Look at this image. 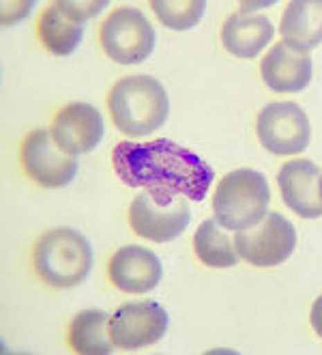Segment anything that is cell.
<instances>
[{
    "label": "cell",
    "mask_w": 322,
    "mask_h": 355,
    "mask_svg": "<svg viewBox=\"0 0 322 355\" xmlns=\"http://www.w3.org/2000/svg\"><path fill=\"white\" fill-rule=\"evenodd\" d=\"M50 134L58 149L67 155H82L91 153L101 142L105 134V125L101 112L91 103H69L56 112Z\"/></svg>",
    "instance_id": "11"
},
{
    "label": "cell",
    "mask_w": 322,
    "mask_h": 355,
    "mask_svg": "<svg viewBox=\"0 0 322 355\" xmlns=\"http://www.w3.org/2000/svg\"><path fill=\"white\" fill-rule=\"evenodd\" d=\"M35 274L54 288H71L86 280L93 267V248L73 228H54L35 245Z\"/></svg>",
    "instance_id": "3"
},
{
    "label": "cell",
    "mask_w": 322,
    "mask_h": 355,
    "mask_svg": "<svg viewBox=\"0 0 322 355\" xmlns=\"http://www.w3.org/2000/svg\"><path fill=\"white\" fill-rule=\"evenodd\" d=\"M234 248L243 261L256 267H275L294 252L296 231L284 216L271 211L256 226L236 233Z\"/></svg>",
    "instance_id": "8"
},
{
    "label": "cell",
    "mask_w": 322,
    "mask_h": 355,
    "mask_svg": "<svg viewBox=\"0 0 322 355\" xmlns=\"http://www.w3.org/2000/svg\"><path fill=\"white\" fill-rule=\"evenodd\" d=\"M56 5L80 24H84L86 19L95 17L103 7H107L105 0H89V3H78V0H58Z\"/></svg>",
    "instance_id": "21"
},
{
    "label": "cell",
    "mask_w": 322,
    "mask_h": 355,
    "mask_svg": "<svg viewBox=\"0 0 322 355\" xmlns=\"http://www.w3.org/2000/svg\"><path fill=\"white\" fill-rule=\"evenodd\" d=\"M320 179H322V171L310 159H294L284 164L277 175V185L279 192H282L284 205L305 220L320 218L322 216Z\"/></svg>",
    "instance_id": "12"
},
{
    "label": "cell",
    "mask_w": 322,
    "mask_h": 355,
    "mask_svg": "<svg viewBox=\"0 0 322 355\" xmlns=\"http://www.w3.org/2000/svg\"><path fill=\"white\" fill-rule=\"evenodd\" d=\"M271 202V190L262 173L251 168H239L228 173L213 198L215 220L228 231H247L267 214Z\"/></svg>",
    "instance_id": "4"
},
{
    "label": "cell",
    "mask_w": 322,
    "mask_h": 355,
    "mask_svg": "<svg viewBox=\"0 0 322 355\" xmlns=\"http://www.w3.org/2000/svg\"><path fill=\"white\" fill-rule=\"evenodd\" d=\"M193 252L196 257L213 269H226L239 261L234 243L220 228L217 220H206L193 235Z\"/></svg>",
    "instance_id": "19"
},
{
    "label": "cell",
    "mask_w": 322,
    "mask_h": 355,
    "mask_svg": "<svg viewBox=\"0 0 322 355\" xmlns=\"http://www.w3.org/2000/svg\"><path fill=\"white\" fill-rule=\"evenodd\" d=\"M112 166L129 187H159L193 202L204 200L215 179V171L200 155L168 138L123 140L112 151Z\"/></svg>",
    "instance_id": "1"
},
{
    "label": "cell",
    "mask_w": 322,
    "mask_h": 355,
    "mask_svg": "<svg viewBox=\"0 0 322 355\" xmlns=\"http://www.w3.org/2000/svg\"><path fill=\"white\" fill-rule=\"evenodd\" d=\"M320 198H322V179H320Z\"/></svg>",
    "instance_id": "23"
},
{
    "label": "cell",
    "mask_w": 322,
    "mask_h": 355,
    "mask_svg": "<svg viewBox=\"0 0 322 355\" xmlns=\"http://www.w3.org/2000/svg\"><path fill=\"white\" fill-rule=\"evenodd\" d=\"M107 276L125 293H148L159 284L163 269L157 254L148 248L125 245L110 259Z\"/></svg>",
    "instance_id": "13"
},
{
    "label": "cell",
    "mask_w": 322,
    "mask_h": 355,
    "mask_svg": "<svg viewBox=\"0 0 322 355\" xmlns=\"http://www.w3.org/2000/svg\"><path fill=\"white\" fill-rule=\"evenodd\" d=\"M312 58L290 50L286 44H277L260 62L265 85L273 93H298L312 82Z\"/></svg>",
    "instance_id": "14"
},
{
    "label": "cell",
    "mask_w": 322,
    "mask_h": 355,
    "mask_svg": "<svg viewBox=\"0 0 322 355\" xmlns=\"http://www.w3.org/2000/svg\"><path fill=\"white\" fill-rule=\"evenodd\" d=\"M150 7L163 26L172 31H189L202 19L206 3L204 0H153Z\"/></svg>",
    "instance_id": "20"
},
{
    "label": "cell",
    "mask_w": 322,
    "mask_h": 355,
    "mask_svg": "<svg viewBox=\"0 0 322 355\" xmlns=\"http://www.w3.org/2000/svg\"><path fill=\"white\" fill-rule=\"evenodd\" d=\"M273 33L271 19L265 15H230L222 28V44L234 56L253 58L271 44Z\"/></svg>",
    "instance_id": "16"
},
{
    "label": "cell",
    "mask_w": 322,
    "mask_h": 355,
    "mask_svg": "<svg viewBox=\"0 0 322 355\" xmlns=\"http://www.w3.org/2000/svg\"><path fill=\"white\" fill-rule=\"evenodd\" d=\"M256 134L273 155H296L310 147L312 128L305 110L294 101H273L258 114Z\"/></svg>",
    "instance_id": "7"
},
{
    "label": "cell",
    "mask_w": 322,
    "mask_h": 355,
    "mask_svg": "<svg viewBox=\"0 0 322 355\" xmlns=\"http://www.w3.org/2000/svg\"><path fill=\"white\" fill-rule=\"evenodd\" d=\"M19 162L24 173L43 187H64L78 173L75 157L60 151L48 130H37L24 138Z\"/></svg>",
    "instance_id": "9"
},
{
    "label": "cell",
    "mask_w": 322,
    "mask_h": 355,
    "mask_svg": "<svg viewBox=\"0 0 322 355\" xmlns=\"http://www.w3.org/2000/svg\"><path fill=\"white\" fill-rule=\"evenodd\" d=\"M279 33L284 44L301 54L322 44V0H292L288 3Z\"/></svg>",
    "instance_id": "15"
},
{
    "label": "cell",
    "mask_w": 322,
    "mask_h": 355,
    "mask_svg": "<svg viewBox=\"0 0 322 355\" xmlns=\"http://www.w3.org/2000/svg\"><path fill=\"white\" fill-rule=\"evenodd\" d=\"M103 52L120 65H140L155 50V28L134 7H118L101 24Z\"/></svg>",
    "instance_id": "6"
},
{
    "label": "cell",
    "mask_w": 322,
    "mask_h": 355,
    "mask_svg": "<svg viewBox=\"0 0 322 355\" xmlns=\"http://www.w3.org/2000/svg\"><path fill=\"white\" fill-rule=\"evenodd\" d=\"M191 222V209L185 196L150 187L134 198L129 207V226L150 241L166 243L185 233Z\"/></svg>",
    "instance_id": "5"
},
{
    "label": "cell",
    "mask_w": 322,
    "mask_h": 355,
    "mask_svg": "<svg viewBox=\"0 0 322 355\" xmlns=\"http://www.w3.org/2000/svg\"><path fill=\"white\" fill-rule=\"evenodd\" d=\"M310 321H312V327L318 336L322 338V295L314 302L312 306V315H310Z\"/></svg>",
    "instance_id": "22"
},
{
    "label": "cell",
    "mask_w": 322,
    "mask_h": 355,
    "mask_svg": "<svg viewBox=\"0 0 322 355\" xmlns=\"http://www.w3.org/2000/svg\"><path fill=\"white\" fill-rule=\"evenodd\" d=\"M37 35L41 39L43 48H48L52 54L69 56L80 46L82 35H84V24L75 22V19L69 17L56 3H52L39 17Z\"/></svg>",
    "instance_id": "18"
},
{
    "label": "cell",
    "mask_w": 322,
    "mask_h": 355,
    "mask_svg": "<svg viewBox=\"0 0 322 355\" xmlns=\"http://www.w3.org/2000/svg\"><path fill=\"white\" fill-rule=\"evenodd\" d=\"M67 343L75 353L82 355H107L112 353V338H110V315L103 310H84L73 317Z\"/></svg>",
    "instance_id": "17"
},
{
    "label": "cell",
    "mask_w": 322,
    "mask_h": 355,
    "mask_svg": "<svg viewBox=\"0 0 322 355\" xmlns=\"http://www.w3.org/2000/svg\"><path fill=\"white\" fill-rule=\"evenodd\" d=\"M170 325L168 310L157 302H134L110 317V338L118 349H144L159 343Z\"/></svg>",
    "instance_id": "10"
},
{
    "label": "cell",
    "mask_w": 322,
    "mask_h": 355,
    "mask_svg": "<svg viewBox=\"0 0 322 355\" xmlns=\"http://www.w3.org/2000/svg\"><path fill=\"white\" fill-rule=\"evenodd\" d=\"M107 108L125 136L142 138L163 128L170 114V99L157 78L127 76L112 87Z\"/></svg>",
    "instance_id": "2"
}]
</instances>
